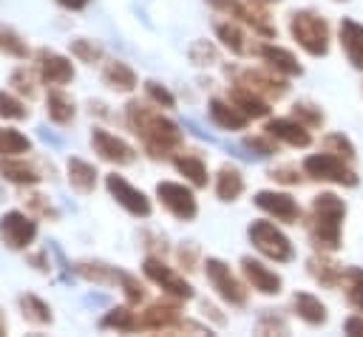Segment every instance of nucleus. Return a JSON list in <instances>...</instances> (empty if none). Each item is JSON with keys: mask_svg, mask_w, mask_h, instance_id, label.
<instances>
[{"mask_svg": "<svg viewBox=\"0 0 363 337\" xmlns=\"http://www.w3.org/2000/svg\"><path fill=\"white\" fill-rule=\"evenodd\" d=\"M162 110L164 108L153 105L150 99L147 102L130 99L125 105V122H128V127L139 136L145 153L150 159H156V161L159 159H173L182 150V144H184L182 127L173 119H167Z\"/></svg>", "mask_w": 363, "mask_h": 337, "instance_id": "f257e3e1", "label": "nucleus"}, {"mask_svg": "<svg viewBox=\"0 0 363 337\" xmlns=\"http://www.w3.org/2000/svg\"><path fill=\"white\" fill-rule=\"evenodd\" d=\"M343 218H346V201L335 193H318L309 207L306 232L318 252H337L343 246Z\"/></svg>", "mask_w": 363, "mask_h": 337, "instance_id": "f03ea898", "label": "nucleus"}, {"mask_svg": "<svg viewBox=\"0 0 363 337\" xmlns=\"http://www.w3.org/2000/svg\"><path fill=\"white\" fill-rule=\"evenodd\" d=\"M289 37L309 57H326L332 45V31H329L326 17H320L312 8H298L289 14Z\"/></svg>", "mask_w": 363, "mask_h": 337, "instance_id": "7ed1b4c3", "label": "nucleus"}, {"mask_svg": "<svg viewBox=\"0 0 363 337\" xmlns=\"http://www.w3.org/2000/svg\"><path fill=\"white\" fill-rule=\"evenodd\" d=\"M303 176L312 181H326V184H340V187H357V173L352 170V161L332 153V150H320V153H309L303 159Z\"/></svg>", "mask_w": 363, "mask_h": 337, "instance_id": "20e7f679", "label": "nucleus"}, {"mask_svg": "<svg viewBox=\"0 0 363 337\" xmlns=\"http://www.w3.org/2000/svg\"><path fill=\"white\" fill-rule=\"evenodd\" d=\"M247 238L252 244V249L258 255H264L267 261H275V263H289L295 258V246L292 241L286 238L284 229H278L269 218H258L247 227Z\"/></svg>", "mask_w": 363, "mask_h": 337, "instance_id": "39448f33", "label": "nucleus"}, {"mask_svg": "<svg viewBox=\"0 0 363 337\" xmlns=\"http://www.w3.org/2000/svg\"><path fill=\"white\" fill-rule=\"evenodd\" d=\"M204 275H207V280H210V286L216 289V295L227 303V306H247V300H250V286H247V280H241L233 269H230V263H224L221 258H207L204 261Z\"/></svg>", "mask_w": 363, "mask_h": 337, "instance_id": "423d86ee", "label": "nucleus"}, {"mask_svg": "<svg viewBox=\"0 0 363 337\" xmlns=\"http://www.w3.org/2000/svg\"><path fill=\"white\" fill-rule=\"evenodd\" d=\"M142 275L150 280V283H156L167 297H176V300H193V295H196V289L190 286V280H184V275H179L173 266H167L159 255H147L145 261H142Z\"/></svg>", "mask_w": 363, "mask_h": 337, "instance_id": "0eeeda50", "label": "nucleus"}, {"mask_svg": "<svg viewBox=\"0 0 363 337\" xmlns=\"http://www.w3.org/2000/svg\"><path fill=\"white\" fill-rule=\"evenodd\" d=\"M37 221L26 210H6L0 215V244L11 252H26L37 238Z\"/></svg>", "mask_w": 363, "mask_h": 337, "instance_id": "6e6552de", "label": "nucleus"}, {"mask_svg": "<svg viewBox=\"0 0 363 337\" xmlns=\"http://www.w3.org/2000/svg\"><path fill=\"white\" fill-rule=\"evenodd\" d=\"M182 300H153L136 314V331H182Z\"/></svg>", "mask_w": 363, "mask_h": 337, "instance_id": "1a4fd4ad", "label": "nucleus"}, {"mask_svg": "<svg viewBox=\"0 0 363 337\" xmlns=\"http://www.w3.org/2000/svg\"><path fill=\"white\" fill-rule=\"evenodd\" d=\"M218 14L224 17H233L238 23H244L247 28H252V34H261V37H275V25L267 20V11H261L255 0L244 3V0H207Z\"/></svg>", "mask_w": 363, "mask_h": 337, "instance_id": "9d476101", "label": "nucleus"}, {"mask_svg": "<svg viewBox=\"0 0 363 337\" xmlns=\"http://www.w3.org/2000/svg\"><path fill=\"white\" fill-rule=\"evenodd\" d=\"M156 198L179 221H193L199 215L196 193H193V187H187L182 181H159L156 184Z\"/></svg>", "mask_w": 363, "mask_h": 337, "instance_id": "9b49d317", "label": "nucleus"}, {"mask_svg": "<svg viewBox=\"0 0 363 337\" xmlns=\"http://www.w3.org/2000/svg\"><path fill=\"white\" fill-rule=\"evenodd\" d=\"M105 190H108V195H111L125 212H130L133 218H147V215L153 212L150 198H147L139 187H133L125 176H119V173H108V176H105Z\"/></svg>", "mask_w": 363, "mask_h": 337, "instance_id": "f8f14e48", "label": "nucleus"}, {"mask_svg": "<svg viewBox=\"0 0 363 337\" xmlns=\"http://www.w3.org/2000/svg\"><path fill=\"white\" fill-rule=\"evenodd\" d=\"M235 82L244 85V88H250L252 93L269 99V102L284 99L286 91H289L286 76L278 74V71H272V68H244V71L235 74Z\"/></svg>", "mask_w": 363, "mask_h": 337, "instance_id": "ddd939ff", "label": "nucleus"}, {"mask_svg": "<svg viewBox=\"0 0 363 337\" xmlns=\"http://www.w3.org/2000/svg\"><path fill=\"white\" fill-rule=\"evenodd\" d=\"M34 68H37L43 85L65 88V85L74 82V76H77L71 57H65V54H60V51H51V48H37V51H34Z\"/></svg>", "mask_w": 363, "mask_h": 337, "instance_id": "4468645a", "label": "nucleus"}, {"mask_svg": "<svg viewBox=\"0 0 363 337\" xmlns=\"http://www.w3.org/2000/svg\"><path fill=\"white\" fill-rule=\"evenodd\" d=\"M91 147H94V153H96L102 161L116 164V167H128V164H133L136 156H139L133 144H128L122 136H116V133H111V130H105V127H94V130H91Z\"/></svg>", "mask_w": 363, "mask_h": 337, "instance_id": "2eb2a0df", "label": "nucleus"}, {"mask_svg": "<svg viewBox=\"0 0 363 337\" xmlns=\"http://www.w3.org/2000/svg\"><path fill=\"white\" fill-rule=\"evenodd\" d=\"M252 204L258 210H264L269 218L281 221V224H298L301 215H303L301 204L289 193H281V190H258L252 195Z\"/></svg>", "mask_w": 363, "mask_h": 337, "instance_id": "dca6fc26", "label": "nucleus"}, {"mask_svg": "<svg viewBox=\"0 0 363 337\" xmlns=\"http://www.w3.org/2000/svg\"><path fill=\"white\" fill-rule=\"evenodd\" d=\"M238 266H241V275H244L247 286H250V289H255L258 295H267V297H272V295H278V292L284 289V280H281V275H278L275 269L264 266L261 261H255V258L244 255V258L238 261Z\"/></svg>", "mask_w": 363, "mask_h": 337, "instance_id": "f3484780", "label": "nucleus"}, {"mask_svg": "<svg viewBox=\"0 0 363 337\" xmlns=\"http://www.w3.org/2000/svg\"><path fill=\"white\" fill-rule=\"evenodd\" d=\"M264 130L275 139V142H284L289 147H309L312 144V130L295 119V116H275V119H267Z\"/></svg>", "mask_w": 363, "mask_h": 337, "instance_id": "a211bd4d", "label": "nucleus"}, {"mask_svg": "<svg viewBox=\"0 0 363 337\" xmlns=\"http://www.w3.org/2000/svg\"><path fill=\"white\" fill-rule=\"evenodd\" d=\"M0 178L17 187H37L45 176L23 156H0Z\"/></svg>", "mask_w": 363, "mask_h": 337, "instance_id": "6ab92c4d", "label": "nucleus"}, {"mask_svg": "<svg viewBox=\"0 0 363 337\" xmlns=\"http://www.w3.org/2000/svg\"><path fill=\"white\" fill-rule=\"evenodd\" d=\"M207 113H210V122L221 130H247V125L252 122L244 110H238L230 99H221V96H213L207 102Z\"/></svg>", "mask_w": 363, "mask_h": 337, "instance_id": "aec40b11", "label": "nucleus"}, {"mask_svg": "<svg viewBox=\"0 0 363 337\" xmlns=\"http://www.w3.org/2000/svg\"><path fill=\"white\" fill-rule=\"evenodd\" d=\"M255 54L267 62V68H272V71H278V74H284V76H301V74H303V65L298 62V57H295L292 51L275 45V42H261V45H255Z\"/></svg>", "mask_w": 363, "mask_h": 337, "instance_id": "412c9836", "label": "nucleus"}, {"mask_svg": "<svg viewBox=\"0 0 363 337\" xmlns=\"http://www.w3.org/2000/svg\"><path fill=\"white\" fill-rule=\"evenodd\" d=\"M102 85H108L116 93H133L139 88L136 71L122 59H105L102 62Z\"/></svg>", "mask_w": 363, "mask_h": 337, "instance_id": "4be33fe9", "label": "nucleus"}, {"mask_svg": "<svg viewBox=\"0 0 363 337\" xmlns=\"http://www.w3.org/2000/svg\"><path fill=\"white\" fill-rule=\"evenodd\" d=\"M45 116H48V122H54L57 127H68V125L77 119V105H74V99H71L62 88L51 85L48 93H45Z\"/></svg>", "mask_w": 363, "mask_h": 337, "instance_id": "5701e85b", "label": "nucleus"}, {"mask_svg": "<svg viewBox=\"0 0 363 337\" xmlns=\"http://www.w3.org/2000/svg\"><path fill=\"white\" fill-rule=\"evenodd\" d=\"M65 176H68L71 190L79 193V195H91V193L96 190L99 173H96V167H94L91 161H85V159H79V156H68V161H65Z\"/></svg>", "mask_w": 363, "mask_h": 337, "instance_id": "b1692460", "label": "nucleus"}, {"mask_svg": "<svg viewBox=\"0 0 363 337\" xmlns=\"http://www.w3.org/2000/svg\"><path fill=\"white\" fill-rule=\"evenodd\" d=\"M337 37H340V48L346 54V59L363 71V25L357 20L343 17L337 25Z\"/></svg>", "mask_w": 363, "mask_h": 337, "instance_id": "393cba45", "label": "nucleus"}, {"mask_svg": "<svg viewBox=\"0 0 363 337\" xmlns=\"http://www.w3.org/2000/svg\"><path fill=\"white\" fill-rule=\"evenodd\" d=\"M227 99L238 108V110H244L250 119H267L269 116V99H264V96H258V93H252L250 88H244V85H233L230 88V93H227Z\"/></svg>", "mask_w": 363, "mask_h": 337, "instance_id": "a878e982", "label": "nucleus"}, {"mask_svg": "<svg viewBox=\"0 0 363 337\" xmlns=\"http://www.w3.org/2000/svg\"><path fill=\"white\" fill-rule=\"evenodd\" d=\"M292 309L295 314L306 323V326H323L329 320V309L320 297H315L312 292H295L292 295Z\"/></svg>", "mask_w": 363, "mask_h": 337, "instance_id": "bb28decb", "label": "nucleus"}, {"mask_svg": "<svg viewBox=\"0 0 363 337\" xmlns=\"http://www.w3.org/2000/svg\"><path fill=\"white\" fill-rule=\"evenodd\" d=\"M241 193H244V173L235 164H221L216 173V198L230 204L238 201Z\"/></svg>", "mask_w": 363, "mask_h": 337, "instance_id": "cd10ccee", "label": "nucleus"}, {"mask_svg": "<svg viewBox=\"0 0 363 337\" xmlns=\"http://www.w3.org/2000/svg\"><path fill=\"white\" fill-rule=\"evenodd\" d=\"M241 25H244V23H238V20H233V17L216 23V37H218L221 45H224L230 54H235V57L250 54V42H247V34H244Z\"/></svg>", "mask_w": 363, "mask_h": 337, "instance_id": "c85d7f7f", "label": "nucleus"}, {"mask_svg": "<svg viewBox=\"0 0 363 337\" xmlns=\"http://www.w3.org/2000/svg\"><path fill=\"white\" fill-rule=\"evenodd\" d=\"M173 167L179 170V176H184V181L196 190L207 187L210 181V173H207V164L201 156H193V153H176L173 156Z\"/></svg>", "mask_w": 363, "mask_h": 337, "instance_id": "c756f323", "label": "nucleus"}, {"mask_svg": "<svg viewBox=\"0 0 363 337\" xmlns=\"http://www.w3.org/2000/svg\"><path fill=\"white\" fill-rule=\"evenodd\" d=\"M306 266H309V275H312L320 286H326V289H337V286H340V280H343V266H340V263H335V261H329V258H326V252L312 255Z\"/></svg>", "mask_w": 363, "mask_h": 337, "instance_id": "7c9ffc66", "label": "nucleus"}, {"mask_svg": "<svg viewBox=\"0 0 363 337\" xmlns=\"http://www.w3.org/2000/svg\"><path fill=\"white\" fill-rule=\"evenodd\" d=\"M74 272L88 280V283H96V286H111V283H119V272L116 266L111 263H102V261H77Z\"/></svg>", "mask_w": 363, "mask_h": 337, "instance_id": "2f4dec72", "label": "nucleus"}, {"mask_svg": "<svg viewBox=\"0 0 363 337\" xmlns=\"http://www.w3.org/2000/svg\"><path fill=\"white\" fill-rule=\"evenodd\" d=\"M17 306H20V314L23 320H28L31 326H51L54 323V314H51V306L37 297L34 292H26L17 297Z\"/></svg>", "mask_w": 363, "mask_h": 337, "instance_id": "473e14b6", "label": "nucleus"}, {"mask_svg": "<svg viewBox=\"0 0 363 337\" xmlns=\"http://www.w3.org/2000/svg\"><path fill=\"white\" fill-rule=\"evenodd\" d=\"M99 329H113V331H122V334L136 331V312H133V306L125 303V306L108 309V312L99 317Z\"/></svg>", "mask_w": 363, "mask_h": 337, "instance_id": "72a5a7b5", "label": "nucleus"}, {"mask_svg": "<svg viewBox=\"0 0 363 337\" xmlns=\"http://www.w3.org/2000/svg\"><path fill=\"white\" fill-rule=\"evenodd\" d=\"M37 82H40V74H37V68H28V65H17L9 74V88L23 99L37 96Z\"/></svg>", "mask_w": 363, "mask_h": 337, "instance_id": "f704fd0d", "label": "nucleus"}, {"mask_svg": "<svg viewBox=\"0 0 363 337\" xmlns=\"http://www.w3.org/2000/svg\"><path fill=\"white\" fill-rule=\"evenodd\" d=\"M68 51H71V57L77 62H85V65H96V62L105 59V48L96 40H91V37H74V40H68Z\"/></svg>", "mask_w": 363, "mask_h": 337, "instance_id": "c9c22d12", "label": "nucleus"}, {"mask_svg": "<svg viewBox=\"0 0 363 337\" xmlns=\"http://www.w3.org/2000/svg\"><path fill=\"white\" fill-rule=\"evenodd\" d=\"M0 51L11 59H28L31 48L26 42V37L20 31H14L11 25H0Z\"/></svg>", "mask_w": 363, "mask_h": 337, "instance_id": "e433bc0d", "label": "nucleus"}, {"mask_svg": "<svg viewBox=\"0 0 363 337\" xmlns=\"http://www.w3.org/2000/svg\"><path fill=\"white\" fill-rule=\"evenodd\" d=\"M31 153V139L17 127L0 125V156H26Z\"/></svg>", "mask_w": 363, "mask_h": 337, "instance_id": "4c0bfd02", "label": "nucleus"}, {"mask_svg": "<svg viewBox=\"0 0 363 337\" xmlns=\"http://www.w3.org/2000/svg\"><path fill=\"white\" fill-rule=\"evenodd\" d=\"M340 289L346 292V300L354 312H363V269L357 266H346L343 269V280Z\"/></svg>", "mask_w": 363, "mask_h": 337, "instance_id": "58836bf2", "label": "nucleus"}, {"mask_svg": "<svg viewBox=\"0 0 363 337\" xmlns=\"http://www.w3.org/2000/svg\"><path fill=\"white\" fill-rule=\"evenodd\" d=\"M31 110L26 108V99L17 96L14 91H0V119L6 122H23L28 119Z\"/></svg>", "mask_w": 363, "mask_h": 337, "instance_id": "ea45409f", "label": "nucleus"}, {"mask_svg": "<svg viewBox=\"0 0 363 337\" xmlns=\"http://www.w3.org/2000/svg\"><path fill=\"white\" fill-rule=\"evenodd\" d=\"M119 289H122V295H125V303H130V306H139V303L147 297L145 283H142L136 275H130V272H119Z\"/></svg>", "mask_w": 363, "mask_h": 337, "instance_id": "a19ab883", "label": "nucleus"}, {"mask_svg": "<svg viewBox=\"0 0 363 337\" xmlns=\"http://www.w3.org/2000/svg\"><path fill=\"white\" fill-rule=\"evenodd\" d=\"M187 57H190V62L193 65H216L218 62V48L210 42V40H196L193 45H190V51H187Z\"/></svg>", "mask_w": 363, "mask_h": 337, "instance_id": "79ce46f5", "label": "nucleus"}, {"mask_svg": "<svg viewBox=\"0 0 363 337\" xmlns=\"http://www.w3.org/2000/svg\"><path fill=\"white\" fill-rule=\"evenodd\" d=\"M292 116L301 119L309 130H315V127L323 125V110H320L318 105H312V102H295V105H292Z\"/></svg>", "mask_w": 363, "mask_h": 337, "instance_id": "37998d69", "label": "nucleus"}, {"mask_svg": "<svg viewBox=\"0 0 363 337\" xmlns=\"http://www.w3.org/2000/svg\"><path fill=\"white\" fill-rule=\"evenodd\" d=\"M145 93H147V99H150L153 105H159V108H164V110L176 108V96H173L162 82H156V79H147V82H145Z\"/></svg>", "mask_w": 363, "mask_h": 337, "instance_id": "c03bdc74", "label": "nucleus"}, {"mask_svg": "<svg viewBox=\"0 0 363 337\" xmlns=\"http://www.w3.org/2000/svg\"><path fill=\"white\" fill-rule=\"evenodd\" d=\"M323 150H332V153H337V156L354 161V144H352L343 133H329V136L323 139Z\"/></svg>", "mask_w": 363, "mask_h": 337, "instance_id": "a18cd8bd", "label": "nucleus"}, {"mask_svg": "<svg viewBox=\"0 0 363 337\" xmlns=\"http://www.w3.org/2000/svg\"><path fill=\"white\" fill-rule=\"evenodd\" d=\"M26 204H28V212H34V215H40V218H51V221L60 218V212L54 210V204H51L45 195H40V193H31Z\"/></svg>", "mask_w": 363, "mask_h": 337, "instance_id": "49530a36", "label": "nucleus"}, {"mask_svg": "<svg viewBox=\"0 0 363 337\" xmlns=\"http://www.w3.org/2000/svg\"><path fill=\"white\" fill-rule=\"evenodd\" d=\"M250 150H255L258 156H272V153H278V142L264 130V133H258V136H250L247 142H244Z\"/></svg>", "mask_w": 363, "mask_h": 337, "instance_id": "de8ad7c7", "label": "nucleus"}, {"mask_svg": "<svg viewBox=\"0 0 363 337\" xmlns=\"http://www.w3.org/2000/svg\"><path fill=\"white\" fill-rule=\"evenodd\" d=\"M258 331L261 334H286L289 331V326H286V320L284 317H278V314H272V312H264L261 314V320H258Z\"/></svg>", "mask_w": 363, "mask_h": 337, "instance_id": "09e8293b", "label": "nucleus"}, {"mask_svg": "<svg viewBox=\"0 0 363 337\" xmlns=\"http://www.w3.org/2000/svg\"><path fill=\"white\" fill-rule=\"evenodd\" d=\"M269 178L272 181H281V184H301L303 181V167H292V164H284V167H275L269 170Z\"/></svg>", "mask_w": 363, "mask_h": 337, "instance_id": "8fccbe9b", "label": "nucleus"}, {"mask_svg": "<svg viewBox=\"0 0 363 337\" xmlns=\"http://www.w3.org/2000/svg\"><path fill=\"white\" fill-rule=\"evenodd\" d=\"M176 258H179V263H182V269H196V258H199V249L193 246V244H182L179 249H176Z\"/></svg>", "mask_w": 363, "mask_h": 337, "instance_id": "3c124183", "label": "nucleus"}, {"mask_svg": "<svg viewBox=\"0 0 363 337\" xmlns=\"http://www.w3.org/2000/svg\"><path fill=\"white\" fill-rule=\"evenodd\" d=\"M343 331H346V334H354V337H363V312L346 317V320H343Z\"/></svg>", "mask_w": 363, "mask_h": 337, "instance_id": "603ef678", "label": "nucleus"}, {"mask_svg": "<svg viewBox=\"0 0 363 337\" xmlns=\"http://www.w3.org/2000/svg\"><path fill=\"white\" fill-rule=\"evenodd\" d=\"M28 261L34 263L37 272H51V263L45 261V252H34V255H28Z\"/></svg>", "mask_w": 363, "mask_h": 337, "instance_id": "864d4df0", "label": "nucleus"}, {"mask_svg": "<svg viewBox=\"0 0 363 337\" xmlns=\"http://www.w3.org/2000/svg\"><path fill=\"white\" fill-rule=\"evenodd\" d=\"M201 312H204V317H213L218 326L224 323V314H218V309H216L213 303H207V300H204V303H201Z\"/></svg>", "mask_w": 363, "mask_h": 337, "instance_id": "5fc2aeb1", "label": "nucleus"}, {"mask_svg": "<svg viewBox=\"0 0 363 337\" xmlns=\"http://www.w3.org/2000/svg\"><path fill=\"white\" fill-rule=\"evenodd\" d=\"M57 6H62V8H68V11H79V8H85L91 0H54Z\"/></svg>", "mask_w": 363, "mask_h": 337, "instance_id": "6e6d98bb", "label": "nucleus"}, {"mask_svg": "<svg viewBox=\"0 0 363 337\" xmlns=\"http://www.w3.org/2000/svg\"><path fill=\"white\" fill-rule=\"evenodd\" d=\"M9 331V323H6V314L0 312V334H6Z\"/></svg>", "mask_w": 363, "mask_h": 337, "instance_id": "4d7b16f0", "label": "nucleus"}, {"mask_svg": "<svg viewBox=\"0 0 363 337\" xmlns=\"http://www.w3.org/2000/svg\"><path fill=\"white\" fill-rule=\"evenodd\" d=\"M255 3H261V6H269V3H281V0H255Z\"/></svg>", "mask_w": 363, "mask_h": 337, "instance_id": "13d9d810", "label": "nucleus"}]
</instances>
